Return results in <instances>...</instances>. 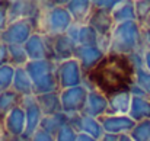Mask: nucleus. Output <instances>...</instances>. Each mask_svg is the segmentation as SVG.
<instances>
[{
	"instance_id": "1",
	"label": "nucleus",
	"mask_w": 150,
	"mask_h": 141,
	"mask_svg": "<svg viewBox=\"0 0 150 141\" xmlns=\"http://www.w3.org/2000/svg\"><path fill=\"white\" fill-rule=\"evenodd\" d=\"M136 68L127 55L108 52L100 63L85 76V86L89 90H99L106 96L130 92L134 85Z\"/></svg>"
},
{
	"instance_id": "2",
	"label": "nucleus",
	"mask_w": 150,
	"mask_h": 141,
	"mask_svg": "<svg viewBox=\"0 0 150 141\" xmlns=\"http://www.w3.org/2000/svg\"><path fill=\"white\" fill-rule=\"evenodd\" d=\"M143 45V28L134 22H125L115 25L111 34V47L109 52L120 55H131L134 52H144Z\"/></svg>"
},
{
	"instance_id": "3",
	"label": "nucleus",
	"mask_w": 150,
	"mask_h": 141,
	"mask_svg": "<svg viewBox=\"0 0 150 141\" xmlns=\"http://www.w3.org/2000/svg\"><path fill=\"white\" fill-rule=\"evenodd\" d=\"M57 63L52 60H38V61H29L25 68L34 83V93L38 94L60 92V86L57 82Z\"/></svg>"
},
{
	"instance_id": "4",
	"label": "nucleus",
	"mask_w": 150,
	"mask_h": 141,
	"mask_svg": "<svg viewBox=\"0 0 150 141\" xmlns=\"http://www.w3.org/2000/svg\"><path fill=\"white\" fill-rule=\"evenodd\" d=\"M73 25V18L66 6H57L54 9H41V15L37 22V32L55 38L64 35Z\"/></svg>"
},
{
	"instance_id": "5",
	"label": "nucleus",
	"mask_w": 150,
	"mask_h": 141,
	"mask_svg": "<svg viewBox=\"0 0 150 141\" xmlns=\"http://www.w3.org/2000/svg\"><path fill=\"white\" fill-rule=\"evenodd\" d=\"M55 76H57V82H58L60 90L83 86V83H85L83 68H82L80 63L76 58L58 63Z\"/></svg>"
},
{
	"instance_id": "6",
	"label": "nucleus",
	"mask_w": 150,
	"mask_h": 141,
	"mask_svg": "<svg viewBox=\"0 0 150 141\" xmlns=\"http://www.w3.org/2000/svg\"><path fill=\"white\" fill-rule=\"evenodd\" d=\"M7 13V22H16V20H31L35 32H37V22L41 15V4L40 1H25V0H16V1H7L6 7Z\"/></svg>"
},
{
	"instance_id": "7",
	"label": "nucleus",
	"mask_w": 150,
	"mask_h": 141,
	"mask_svg": "<svg viewBox=\"0 0 150 141\" xmlns=\"http://www.w3.org/2000/svg\"><path fill=\"white\" fill-rule=\"evenodd\" d=\"M35 34V28L31 20H16L7 23L6 29L3 31L0 41L6 45H25L28 39Z\"/></svg>"
},
{
	"instance_id": "8",
	"label": "nucleus",
	"mask_w": 150,
	"mask_h": 141,
	"mask_svg": "<svg viewBox=\"0 0 150 141\" xmlns=\"http://www.w3.org/2000/svg\"><path fill=\"white\" fill-rule=\"evenodd\" d=\"M88 94H89V89L85 85L77 86V87H71V89L60 90V100H61L63 112L67 114L69 116L82 114L85 106H86Z\"/></svg>"
},
{
	"instance_id": "9",
	"label": "nucleus",
	"mask_w": 150,
	"mask_h": 141,
	"mask_svg": "<svg viewBox=\"0 0 150 141\" xmlns=\"http://www.w3.org/2000/svg\"><path fill=\"white\" fill-rule=\"evenodd\" d=\"M21 106L25 109V114H26V131H25L22 140L29 141L32 138V135L41 128V122H42L44 114H42L41 108L38 106L35 94L22 96L21 97Z\"/></svg>"
},
{
	"instance_id": "10",
	"label": "nucleus",
	"mask_w": 150,
	"mask_h": 141,
	"mask_svg": "<svg viewBox=\"0 0 150 141\" xmlns=\"http://www.w3.org/2000/svg\"><path fill=\"white\" fill-rule=\"evenodd\" d=\"M26 49V54L29 57V61H38V60H51V38L45 37L40 32H35L28 42L23 45Z\"/></svg>"
},
{
	"instance_id": "11",
	"label": "nucleus",
	"mask_w": 150,
	"mask_h": 141,
	"mask_svg": "<svg viewBox=\"0 0 150 141\" xmlns=\"http://www.w3.org/2000/svg\"><path fill=\"white\" fill-rule=\"evenodd\" d=\"M4 131L9 137L22 138L26 131V114L25 109L19 105L13 108L4 118H3Z\"/></svg>"
},
{
	"instance_id": "12",
	"label": "nucleus",
	"mask_w": 150,
	"mask_h": 141,
	"mask_svg": "<svg viewBox=\"0 0 150 141\" xmlns=\"http://www.w3.org/2000/svg\"><path fill=\"white\" fill-rule=\"evenodd\" d=\"M70 125H71L79 134H80V133L88 134V135L96 138L98 141H99L100 138L103 137V134H105V131H103V128H102V124H100L99 119L92 118V116H88V115H85V114L71 115V116H70Z\"/></svg>"
},
{
	"instance_id": "13",
	"label": "nucleus",
	"mask_w": 150,
	"mask_h": 141,
	"mask_svg": "<svg viewBox=\"0 0 150 141\" xmlns=\"http://www.w3.org/2000/svg\"><path fill=\"white\" fill-rule=\"evenodd\" d=\"M79 47L73 39H70L66 34L51 38V60L58 63L67 61L74 58L76 54V48Z\"/></svg>"
},
{
	"instance_id": "14",
	"label": "nucleus",
	"mask_w": 150,
	"mask_h": 141,
	"mask_svg": "<svg viewBox=\"0 0 150 141\" xmlns=\"http://www.w3.org/2000/svg\"><path fill=\"white\" fill-rule=\"evenodd\" d=\"M102 128L108 134H130L136 127V121H133L128 115H105L99 119Z\"/></svg>"
},
{
	"instance_id": "15",
	"label": "nucleus",
	"mask_w": 150,
	"mask_h": 141,
	"mask_svg": "<svg viewBox=\"0 0 150 141\" xmlns=\"http://www.w3.org/2000/svg\"><path fill=\"white\" fill-rule=\"evenodd\" d=\"M106 55V52H103L99 47H79L76 48V54L74 58L80 63L85 76L93 70L98 64L100 63V60Z\"/></svg>"
},
{
	"instance_id": "16",
	"label": "nucleus",
	"mask_w": 150,
	"mask_h": 141,
	"mask_svg": "<svg viewBox=\"0 0 150 141\" xmlns=\"http://www.w3.org/2000/svg\"><path fill=\"white\" fill-rule=\"evenodd\" d=\"M82 114L96 118V119H100L102 116H105L108 114V96L99 90H95V89L89 90L86 106Z\"/></svg>"
},
{
	"instance_id": "17",
	"label": "nucleus",
	"mask_w": 150,
	"mask_h": 141,
	"mask_svg": "<svg viewBox=\"0 0 150 141\" xmlns=\"http://www.w3.org/2000/svg\"><path fill=\"white\" fill-rule=\"evenodd\" d=\"M88 25L91 28H93L99 37H111L114 28H115V22L112 19V13L100 10V9H93Z\"/></svg>"
},
{
	"instance_id": "18",
	"label": "nucleus",
	"mask_w": 150,
	"mask_h": 141,
	"mask_svg": "<svg viewBox=\"0 0 150 141\" xmlns=\"http://www.w3.org/2000/svg\"><path fill=\"white\" fill-rule=\"evenodd\" d=\"M69 13L73 18V22L86 25L92 12H93V1L89 0H69L66 4Z\"/></svg>"
},
{
	"instance_id": "19",
	"label": "nucleus",
	"mask_w": 150,
	"mask_h": 141,
	"mask_svg": "<svg viewBox=\"0 0 150 141\" xmlns=\"http://www.w3.org/2000/svg\"><path fill=\"white\" fill-rule=\"evenodd\" d=\"M133 96L130 92H121L108 96V114L106 115H128Z\"/></svg>"
},
{
	"instance_id": "20",
	"label": "nucleus",
	"mask_w": 150,
	"mask_h": 141,
	"mask_svg": "<svg viewBox=\"0 0 150 141\" xmlns=\"http://www.w3.org/2000/svg\"><path fill=\"white\" fill-rule=\"evenodd\" d=\"M12 90H15L21 97L35 94L34 93V83H32V80H31V77H29L25 67H16Z\"/></svg>"
},
{
	"instance_id": "21",
	"label": "nucleus",
	"mask_w": 150,
	"mask_h": 141,
	"mask_svg": "<svg viewBox=\"0 0 150 141\" xmlns=\"http://www.w3.org/2000/svg\"><path fill=\"white\" fill-rule=\"evenodd\" d=\"M128 116L136 122L150 119V97H147V96H133Z\"/></svg>"
},
{
	"instance_id": "22",
	"label": "nucleus",
	"mask_w": 150,
	"mask_h": 141,
	"mask_svg": "<svg viewBox=\"0 0 150 141\" xmlns=\"http://www.w3.org/2000/svg\"><path fill=\"white\" fill-rule=\"evenodd\" d=\"M38 106L41 108L44 116H50L63 112L61 109V100H60V92H52V93L38 94L37 96Z\"/></svg>"
},
{
	"instance_id": "23",
	"label": "nucleus",
	"mask_w": 150,
	"mask_h": 141,
	"mask_svg": "<svg viewBox=\"0 0 150 141\" xmlns=\"http://www.w3.org/2000/svg\"><path fill=\"white\" fill-rule=\"evenodd\" d=\"M112 19H114L115 25L137 20V13H136V1L121 0V3H120V4H118V6L114 9V12H112Z\"/></svg>"
},
{
	"instance_id": "24",
	"label": "nucleus",
	"mask_w": 150,
	"mask_h": 141,
	"mask_svg": "<svg viewBox=\"0 0 150 141\" xmlns=\"http://www.w3.org/2000/svg\"><path fill=\"white\" fill-rule=\"evenodd\" d=\"M67 124H70V116L64 112H60V114H55V115L44 116L42 122H41V130L51 134L52 137H55L58 134V131Z\"/></svg>"
},
{
	"instance_id": "25",
	"label": "nucleus",
	"mask_w": 150,
	"mask_h": 141,
	"mask_svg": "<svg viewBox=\"0 0 150 141\" xmlns=\"http://www.w3.org/2000/svg\"><path fill=\"white\" fill-rule=\"evenodd\" d=\"M21 105V96L15 90H3L0 94V119H3L13 108Z\"/></svg>"
},
{
	"instance_id": "26",
	"label": "nucleus",
	"mask_w": 150,
	"mask_h": 141,
	"mask_svg": "<svg viewBox=\"0 0 150 141\" xmlns=\"http://www.w3.org/2000/svg\"><path fill=\"white\" fill-rule=\"evenodd\" d=\"M99 41L100 37L93 28H91L88 23L80 26L79 37H77V45H80V47H98Z\"/></svg>"
},
{
	"instance_id": "27",
	"label": "nucleus",
	"mask_w": 150,
	"mask_h": 141,
	"mask_svg": "<svg viewBox=\"0 0 150 141\" xmlns=\"http://www.w3.org/2000/svg\"><path fill=\"white\" fill-rule=\"evenodd\" d=\"M9 54H10V64L13 67H25L29 63V57L23 45H10Z\"/></svg>"
},
{
	"instance_id": "28",
	"label": "nucleus",
	"mask_w": 150,
	"mask_h": 141,
	"mask_svg": "<svg viewBox=\"0 0 150 141\" xmlns=\"http://www.w3.org/2000/svg\"><path fill=\"white\" fill-rule=\"evenodd\" d=\"M15 71L16 67L12 64H6L0 67V87L3 90H9L13 86V79H15Z\"/></svg>"
},
{
	"instance_id": "29",
	"label": "nucleus",
	"mask_w": 150,
	"mask_h": 141,
	"mask_svg": "<svg viewBox=\"0 0 150 141\" xmlns=\"http://www.w3.org/2000/svg\"><path fill=\"white\" fill-rule=\"evenodd\" d=\"M130 135L134 141H150V119L137 122Z\"/></svg>"
},
{
	"instance_id": "30",
	"label": "nucleus",
	"mask_w": 150,
	"mask_h": 141,
	"mask_svg": "<svg viewBox=\"0 0 150 141\" xmlns=\"http://www.w3.org/2000/svg\"><path fill=\"white\" fill-rule=\"evenodd\" d=\"M134 85L139 86V87H140V89L150 97V71L147 70V68L142 67V68L136 70Z\"/></svg>"
},
{
	"instance_id": "31",
	"label": "nucleus",
	"mask_w": 150,
	"mask_h": 141,
	"mask_svg": "<svg viewBox=\"0 0 150 141\" xmlns=\"http://www.w3.org/2000/svg\"><path fill=\"white\" fill-rule=\"evenodd\" d=\"M77 135L79 133L70 124H67L58 131V134L55 135V141H77Z\"/></svg>"
},
{
	"instance_id": "32",
	"label": "nucleus",
	"mask_w": 150,
	"mask_h": 141,
	"mask_svg": "<svg viewBox=\"0 0 150 141\" xmlns=\"http://www.w3.org/2000/svg\"><path fill=\"white\" fill-rule=\"evenodd\" d=\"M136 13L137 22L143 25L150 16V1H136Z\"/></svg>"
},
{
	"instance_id": "33",
	"label": "nucleus",
	"mask_w": 150,
	"mask_h": 141,
	"mask_svg": "<svg viewBox=\"0 0 150 141\" xmlns=\"http://www.w3.org/2000/svg\"><path fill=\"white\" fill-rule=\"evenodd\" d=\"M120 3H121V0H95L93 1V9H100V10L112 13L114 9Z\"/></svg>"
},
{
	"instance_id": "34",
	"label": "nucleus",
	"mask_w": 150,
	"mask_h": 141,
	"mask_svg": "<svg viewBox=\"0 0 150 141\" xmlns=\"http://www.w3.org/2000/svg\"><path fill=\"white\" fill-rule=\"evenodd\" d=\"M10 64V54H9V45L3 44L0 41V67Z\"/></svg>"
},
{
	"instance_id": "35",
	"label": "nucleus",
	"mask_w": 150,
	"mask_h": 141,
	"mask_svg": "<svg viewBox=\"0 0 150 141\" xmlns=\"http://www.w3.org/2000/svg\"><path fill=\"white\" fill-rule=\"evenodd\" d=\"M29 141H55V137H52L51 134H48V133H45L44 130H38L34 135H32V138Z\"/></svg>"
},
{
	"instance_id": "36",
	"label": "nucleus",
	"mask_w": 150,
	"mask_h": 141,
	"mask_svg": "<svg viewBox=\"0 0 150 141\" xmlns=\"http://www.w3.org/2000/svg\"><path fill=\"white\" fill-rule=\"evenodd\" d=\"M7 13H6V9H3V10H0V37H1V34H3V31L6 29V26H7Z\"/></svg>"
},
{
	"instance_id": "37",
	"label": "nucleus",
	"mask_w": 150,
	"mask_h": 141,
	"mask_svg": "<svg viewBox=\"0 0 150 141\" xmlns=\"http://www.w3.org/2000/svg\"><path fill=\"white\" fill-rule=\"evenodd\" d=\"M118 140H120V135H117V134H108V133H105V134H103V137H102L99 141H118Z\"/></svg>"
},
{
	"instance_id": "38",
	"label": "nucleus",
	"mask_w": 150,
	"mask_h": 141,
	"mask_svg": "<svg viewBox=\"0 0 150 141\" xmlns=\"http://www.w3.org/2000/svg\"><path fill=\"white\" fill-rule=\"evenodd\" d=\"M77 141H98V140L93 138V137H91V135H88V134L80 133V134L77 135Z\"/></svg>"
},
{
	"instance_id": "39",
	"label": "nucleus",
	"mask_w": 150,
	"mask_h": 141,
	"mask_svg": "<svg viewBox=\"0 0 150 141\" xmlns=\"http://www.w3.org/2000/svg\"><path fill=\"white\" fill-rule=\"evenodd\" d=\"M144 68H147L150 71V49L144 51Z\"/></svg>"
},
{
	"instance_id": "40",
	"label": "nucleus",
	"mask_w": 150,
	"mask_h": 141,
	"mask_svg": "<svg viewBox=\"0 0 150 141\" xmlns=\"http://www.w3.org/2000/svg\"><path fill=\"white\" fill-rule=\"evenodd\" d=\"M118 141H134V140L131 138L130 134H122V135H120V140Z\"/></svg>"
},
{
	"instance_id": "41",
	"label": "nucleus",
	"mask_w": 150,
	"mask_h": 141,
	"mask_svg": "<svg viewBox=\"0 0 150 141\" xmlns=\"http://www.w3.org/2000/svg\"><path fill=\"white\" fill-rule=\"evenodd\" d=\"M4 141H25V140H22V138H15V137H7Z\"/></svg>"
},
{
	"instance_id": "42",
	"label": "nucleus",
	"mask_w": 150,
	"mask_h": 141,
	"mask_svg": "<svg viewBox=\"0 0 150 141\" xmlns=\"http://www.w3.org/2000/svg\"><path fill=\"white\" fill-rule=\"evenodd\" d=\"M7 7V1H1L0 0V10H3V9H6Z\"/></svg>"
},
{
	"instance_id": "43",
	"label": "nucleus",
	"mask_w": 150,
	"mask_h": 141,
	"mask_svg": "<svg viewBox=\"0 0 150 141\" xmlns=\"http://www.w3.org/2000/svg\"><path fill=\"white\" fill-rule=\"evenodd\" d=\"M1 92H3V89H1V87H0V94H1Z\"/></svg>"
}]
</instances>
